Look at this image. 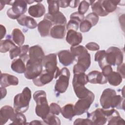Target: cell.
<instances>
[{
	"instance_id": "6da1fadb",
	"label": "cell",
	"mask_w": 125,
	"mask_h": 125,
	"mask_svg": "<svg viewBox=\"0 0 125 125\" xmlns=\"http://www.w3.org/2000/svg\"><path fill=\"white\" fill-rule=\"evenodd\" d=\"M123 53L121 50L115 46H111L105 51L104 59L98 63L101 69L105 65H119L123 63Z\"/></svg>"
},
{
	"instance_id": "7a4b0ae2",
	"label": "cell",
	"mask_w": 125,
	"mask_h": 125,
	"mask_svg": "<svg viewBox=\"0 0 125 125\" xmlns=\"http://www.w3.org/2000/svg\"><path fill=\"white\" fill-rule=\"evenodd\" d=\"M33 99L36 103L35 112L37 116L43 119L49 113V106L44 91H37L33 94Z\"/></svg>"
},
{
	"instance_id": "3957f363",
	"label": "cell",
	"mask_w": 125,
	"mask_h": 125,
	"mask_svg": "<svg viewBox=\"0 0 125 125\" xmlns=\"http://www.w3.org/2000/svg\"><path fill=\"white\" fill-rule=\"evenodd\" d=\"M31 98V91L28 87H25L21 93L16 95L14 99V109L16 112L24 113L29 108Z\"/></svg>"
},
{
	"instance_id": "277c9868",
	"label": "cell",
	"mask_w": 125,
	"mask_h": 125,
	"mask_svg": "<svg viewBox=\"0 0 125 125\" xmlns=\"http://www.w3.org/2000/svg\"><path fill=\"white\" fill-rule=\"evenodd\" d=\"M6 4L12 5V7L7 11V15L10 19H18L26 12L27 2L26 0H19L6 1Z\"/></svg>"
},
{
	"instance_id": "5b68a950",
	"label": "cell",
	"mask_w": 125,
	"mask_h": 125,
	"mask_svg": "<svg viewBox=\"0 0 125 125\" xmlns=\"http://www.w3.org/2000/svg\"><path fill=\"white\" fill-rule=\"evenodd\" d=\"M42 60L29 59L27 61L24 76L27 79L33 80L38 77L42 71Z\"/></svg>"
},
{
	"instance_id": "8992f818",
	"label": "cell",
	"mask_w": 125,
	"mask_h": 125,
	"mask_svg": "<svg viewBox=\"0 0 125 125\" xmlns=\"http://www.w3.org/2000/svg\"><path fill=\"white\" fill-rule=\"evenodd\" d=\"M70 76L69 70L66 67H63L60 70L55 85V91L59 93H63L66 91L69 85Z\"/></svg>"
},
{
	"instance_id": "52a82bcc",
	"label": "cell",
	"mask_w": 125,
	"mask_h": 125,
	"mask_svg": "<svg viewBox=\"0 0 125 125\" xmlns=\"http://www.w3.org/2000/svg\"><path fill=\"white\" fill-rule=\"evenodd\" d=\"M42 63L45 70L54 74L55 79L58 78L60 70L57 65V57L55 54L51 53L44 56L42 60Z\"/></svg>"
},
{
	"instance_id": "ba28073f",
	"label": "cell",
	"mask_w": 125,
	"mask_h": 125,
	"mask_svg": "<svg viewBox=\"0 0 125 125\" xmlns=\"http://www.w3.org/2000/svg\"><path fill=\"white\" fill-rule=\"evenodd\" d=\"M95 96L92 92L87 97L80 99L74 105L75 115H80L86 112L94 100Z\"/></svg>"
},
{
	"instance_id": "9c48e42d",
	"label": "cell",
	"mask_w": 125,
	"mask_h": 125,
	"mask_svg": "<svg viewBox=\"0 0 125 125\" xmlns=\"http://www.w3.org/2000/svg\"><path fill=\"white\" fill-rule=\"evenodd\" d=\"M115 95L116 91L111 88H106L103 91L100 100L103 109H108L111 108Z\"/></svg>"
},
{
	"instance_id": "30bf717a",
	"label": "cell",
	"mask_w": 125,
	"mask_h": 125,
	"mask_svg": "<svg viewBox=\"0 0 125 125\" xmlns=\"http://www.w3.org/2000/svg\"><path fill=\"white\" fill-rule=\"evenodd\" d=\"M93 125H103L107 122L106 111L104 109L97 108L89 114Z\"/></svg>"
},
{
	"instance_id": "8fae6325",
	"label": "cell",
	"mask_w": 125,
	"mask_h": 125,
	"mask_svg": "<svg viewBox=\"0 0 125 125\" xmlns=\"http://www.w3.org/2000/svg\"><path fill=\"white\" fill-rule=\"evenodd\" d=\"M54 78V74L45 69L38 77L33 80V82L37 86H42L51 82Z\"/></svg>"
},
{
	"instance_id": "7c38bea8",
	"label": "cell",
	"mask_w": 125,
	"mask_h": 125,
	"mask_svg": "<svg viewBox=\"0 0 125 125\" xmlns=\"http://www.w3.org/2000/svg\"><path fill=\"white\" fill-rule=\"evenodd\" d=\"M29 45L26 44L19 46H16L9 51L10 58L11 59H13L19 56L20 58L26 59V58H28V56L27 55V53L29 51Z\"/></svg>"
},
{
	"instance_id": "4fadbf2b",
	"label": "cell",
	"mask_w": 125,
	"mask_h": 125,
	"mask_svg": "<svg viewBox=\"0 0 125 125\" xmlns=\"http://www.w3.org/2000/svg\"><path fill=\"white\" fill-rule=\"evenodd\" d=\"M108 125H124L125 121L122 119L119 113L112 108L110 110H105Z\"/></svg>"
},
{
	"instance_id": "5bb4252c",
	"label": "cell",
	"mask_w": 125,
	"mask_h": 125,
	"mask_svg": "<svg viewBox=\"0 0 125 125\" xmlns=\"http://www.w3.org/2000/svg\"><path fill=\"white\" fill-rule=\"evenodd\" d=\"M14 108L9 105H5L2 107L0 110V125L5 124L8 120L11 121L15 114Z\"/></svg>"
},
{
	"instance_id": "9a60e30c",
	"label": "cell",
	"mask_w": 125,
	"mask_h": 125,
	"mask_svg": "<svg viewBox=\"0 0 125 125\" xmlns=\"http://www.w3.org/2000/svg\"><path fill=\"white\" fill-rule=\"evenodd\" d=\"M82 40L83 36L81 33L73 30H68L66 34V41L72 46L78 45L82 42Z\"/></svg>"
},
{
	"instance_id": "2e32d148",
	"label": "cell",
	"mask_w": 125,
	"mask_h": 125,
	"mask_svg": "<svg viewBox=\"0 0 125 125\" xmlns=\"http://www.w3.org/2000/svg\"><path fill=\"white\" fill-rule=\"evenodd\" d=\"M58 56L60 62L64 66H68L71 64L75 59V57L68 50L60 51Z\"/></svg>"
},
{
	"instance_id": "e0dca14e",
	"label": "cell",
	"mask_w": 125,
	"mask_h": 125,
	"mask_svg": "<svg viewBox=\"0 0 125 125\" xmlns=\"http://www.w3.org/2000/svg\"><path fill=\"white\" fill-rule=\"evenodd\" d=\"M88 82L93 84H105L107 83L106 78L102 72L94 70L89 72L87 75Z\"/></svg>"
},
{
	"instance_id": "ac0fdd59",
	"label": "cell",
	"mask_w": 125,
	"mask_h": 125,
	"mask_svg": "<svg viewBox=\"0 0 125 125\" xmlns=\"http://www.w3.org/2000/svg\"><path fill=\"white\" fill-rule=\"evenodd\" d=\"M19 83L18 78L7 73H1L0 84V87H6L10 85H17Z\"/></svg>"
},
{
	"instance_id": "d6986e66",
	"label": "cell",
	"mask_w": 125,
	"mask_h": 125,
	"mask_svg": "<svg viewBox=\"0 0 125 125\" xmlns=\"http://www.w3.org/2000/svg\"><path fill=\"white\" fill-rule=\"evenodd\" d=\"M44 19L50 21L52 24L56 25H65L66 23V19L64 15L61 12L51 15L47 13L45 15Z\"/></svg>"
},
{
	"instance_id": "ffe728a7",
	"label": "cell",
	"mask_w": 125,
	"mask_h": 125,
	"mask_svg": "<svg viewBox=\"0 0 125 125\" xmlns=\"http://www.w3.org/2000/svg\"><path fill=\"white\" fill-rule=\"evenodd\" d=\"M45 9L44 6L41 3H38L35 5L30 6L28 10V14L34 18H40L45 13Z\"/></svg>"
},
{
	"instance_id": "44dd1931",
	"label": "cell",
	"mask_w": 125,
	"mask_h": 125,
	"mask_svg": "<svg viewBox=\"0 0 125 125\" xmlns=\"http://www.w3.org/2000/svg\"><path fill=\"white\" fill-rule=\"evenodd\" d=\"M52 25L50 21L44 19L38 23V30L41 37H45L49 35Z\"/></svg>"
},
{
	"instance_id": "7402d4cb",
	"label": "cell",
	"mask_w": 125,
	"mask_h": 125,
	"mask_svg": "<svg viewBox=\"0 0 125 125\" xmlns=\"http://www.w3.org/2000/svg\"><path fill=\"white\" fill-rule=\"evenodd\" d=\"M17 21L19 24L26 26L29 29H34L38 26L36 21L33 18L25 15H23L18 18Z\"/></svg>"
},
{
	"instance_id": "603a6c76",
	"label": "cell",
	"mask_w": 125,
	"mask_h": 125,
	"mask_svg": "<svg viewBox=\"0 0 125 125\" xmlns=\"http://www.w3.org/2000/svg\"><path fill=\"white\" fill-rule=\"evenodd\" d=\"M44 56V52L42 48L38 45H36L29 48L28 58L29 59H34L42 60Z\"/></svg>"
},
{
	"instance_id": "cb8c5ba5",
	"label": "cell",
	"mask_w": 125,
	"mask_h": 125,
	"mask_svg": "<svg viewBox=\"0 0 125 125\" xmlns=\"http://www.w3.org/2000/svg\"><path fill=\"white\" fill-rule=\"evenodd\" d=\"M65 27L64 25H56L51 28L50 35L55 39H63L65 35Z\"/></svg>"
},
{
	"instance_id": "d4e9b609",
	"label": "cell",
	"mask_w": 125,
	"mask_h": 125,
	"mask_svg": "<svg viewBox=\"0 0 125 125\" xmlns=\"http://www.w3.org/2000/svg\"><path fill=\"white\" fill-rule=\"evenodd\" d=\"M11 68L12 70L18 73H23L26 70V65L24 61L21 58L15 59L12 62Z\"/></svg>"
},
{
	"instance_id": "484cf974",
	"label": "cell",
	"mask_w": 125,
	"mask_h": 125,
	"mask_svg": "<svg viewBox=\"0 0 125 125\" xmlns=\"http://www.w3.org/2000/svg\"><path fill=\"white\" fill-rule=\"evenodd\" d=\"M78 64L83 67L87 70L91 64V57L88 51H86L77 57Z\"/></svg>"
},
{
	"instance_id": "4316f807",
	"label": "cell",
	"mask_w": 125,
	"mask_h": 125,
	"mask_svg": "<svg viewBox=\"0 0 125 125\" xmlns=\"http://www.w3.org/2000/svg\"><path fill=\"white\" fill-rule=\"evenodd\" d=\"M72 85L77 97L79 99L85 98L92 92L86 88L84 85L73 84Z\"/></svg>"
},
{
	"instance_id": "83f0119b",
	"label": "cell",
	"mask_w": 125,
	"mask_h": 125,
	"mask_svg": "<svg viewBox=\"0 0 125 125\" xmlns=\"http://www.w3.org/2000/svg\"><path fill=\"white\" fill-rule=\"evenodd\" d=\"M106 78L108 83L113 86L119 85L122 83L123 79L121 75L118 72L115 71H112Z\"/></svg>"
},
{
	"instance_id": "f1b7e54d",
	"label": "cell",
	"mask_w": 125,
	"mask_h": 125,
	"mask_svg": "<svg viewBox=\"0 0 125 125\" xmlns=\"http://www.w3.org/2000/svg\"><path fill=\"white\" fill-rule=\"evenodd\" d=\"M12 40L19 46H21L24 42L25 37L21 30L18 28H15L12 32Z\"/></svg>"
},
{
	"instance_id": "f546056e",
	"label": "cell",
	"mask_w": 125,
	"mask_h": 125,
	"mask_svg": "<svg viewBox=\"0 0 125 125\" xmlns=\"http://www.w3.org/2000/svg\"><path fill=\"white\" fill-rule=\"evenodd\" d=\"M61 112L64 118L71 120L73 117L75 116L74 105L72 104H68L65 105L61 108Z\"/></svg>"
},
{
	"instance_id": "4dcf8cb0",
	"label": "cell",
	"mask_w": 125,
	"mask_h": 125,
	"mask_svg": "<svg viewBox=\"0 0 125 125\" xmlns=\"http://www.w3.org/2000/svg\"><path fill=\"white\" fill-rule=\"evenodd\" d=\"M91 8L93 13L98 16L104 17L108 14L103 8L102 4V0H98L94 2L91 4Z\"/></svg>"
},
{
	"instance_id": "1f68e13d",
	"label": "cell",
	"mask_w": 125,
	"mask_h": 125,
	"mask_svg": "<svg viewBox=\"0 0 125 125\" xmlns=\"http://www.w3.org/2000/svg\"><path fill=\"white\" fill-rule=\"evenodd\" d=\"M88 82L87 75L84 73H79L74 74L72 85L73 84H82L85 85Z\"/></svg>"
},
{
	"instance_id": "d6a6232c",
	"label": "cell",
	"mask_w": 125,
	"mask_h": 125,
	"mask_svg": "<svg viewBox=\"0 0 125 125\" xmlns=\"http://www.w3.org/2000/svg\"><path fill=\"white\" fill-rule=\"evenodd\" d=\"M120 0H102V4L105 11L109 13L114 11Z\"/></svg>"
},
{
	"instance_id": "836d02e7",
	"label": "cell",
	"mask_w": 125,
	"mask_h": 125,
	"mask_svg": "<svg viewBox=\"0 0 125 125\" xmlns=\"http://www.w3.org/2000/svg\"><path fill=\"white\" fill-rule=\"evenodd\" d=\"M15 46L16 45L10 39H6L4 40H1L0 42V52L6 53Z\"/></svg>"
},
{
	"instance_id": "e575fe53",
	"label": "cell",
	"mask_w": 125,
	"mask_h": 125,
	"mask_svg": "<svg viewBox=\"0 0 125 125\" xmlns=\"http://www.w3.org/2000/svg\"><path fill=\"white\" fill-rule=\"evenodd\" d=\"M12 125H26V119L25 115L21 112H16L11 121Z\"/></svg>"
},
{
	"instance_id": "d590c367",
	"label": "cell",
	"mask_w": 125,
	"mask_h": 125,
	"mask_svg": "<svg viewBox=\"0 0 125 125\" xmlns=\"http://www.w3.org/2000/svg\"><path fill=\"white\" fill-rule=\"evenodd\" d=\"M43 120V122L47 125H61L60 120L55 115L49 113Z\"/></svg>"
},
{
	"instance_id": "8d00e7d4",
	"label": "cell",
	"mask_w": 125,
	"mask_h": 125,
	"mask_svg": "<svg viewBox=\"0 0 125 125\" xmlns=\"http://www.w3.org/2000/svg\"><path fill=\"white\" fill-rule=\"evenodd\" d=\"M48 4V13L49 14L54 15L59 12V0H47Z\"/></svg>"
},
{
	"instance_id": "74e56055",
	"label": "cell",
	"mask_w": 125,
	"mask_h": 125,
	"mask_svg": "<svg viewBox=\"0 0 125 125\" xmlns=\"http://www.w3.org/2000/svg\"><path fill=\"white\" fill-rule=\"evenodd\" d=\"M87 49L83 45H77L72 46L70 48V51L72 54L76 57H77L84 52L87 51Z\"/></svg>"
},
{
	"instance_id": "f35d334b",
	"label": "cell",
	"mask_w": 125,
	"mask_h": 125,
	"mask_svg": "<svg viewBox=\"0 0 125 125\" xmlns=\"http://www.w3.org/2000/svg\"><path fill=\"white\" fill-rule=\"evenodd\" d=\"M90 3L89 1L83 0L80 2L78 7V13L82 15H84L88 10Z\"/></svg>"
},
{
	"instance_id": "ab89813d",
	"label": "cell",
	"mask_w": 125,
	"mask_h": 125,
	"mask_svg": "<svg viewBox=\"0 0 125 125\" xmlns=\"http://www.w3.org/2000/svg\"><path fill=\"white\" fill-rule=\"evenodd\" d=\"M92 26V24L90 23V22L85 19L82 21L80 23V31L83 33L89 31Z\"/></svg>"
},
{
	"instance_id": "60d3db41",
	"label": "cell",
	"mask_w": 125,
	"mask_h": 125,
	"mask_svg": "<svg viewBox=\"0 0 125 125\" xmlns=\"http://www.w3.org/2000/svg\"><path fill=\"white\" fill-rule=\"evenodd\" d=\"M85 20L89 21L92 26H95L99 21V16L95 13L92 12L88 14L85 18Z\"/></svg>"
},
{
	"instance_id": "b9f144b4",
	"label": "cell",
	"mask_w": 125,
	"mask_h": 125,
	"mask_svg": "<svg viewBox=\"0 0 125 125\" xmlns=\"http://www.w3.org/2000/svg\"><path fill=\"white\" fill-rule=\"evenodd\" d=\"M61 107L56 103H51L49 105V113L58 115L61 112Z\"/></svg>"
},
{
	"instance_id": "7bdbcfd3",
	"label": "cell",
	"mask_w": 125,
	"mask_h": 125,
	"mask_svg": "<svg viewBox=\"0 0 125 125\" xmlns=\"http://www.w3.org/2000/svg\"><path fill=\"white\" fill-rule=\"evenodd\" d=\"M79 24L80 23L78 22L77 21L70 19L67 24L66 28L67 30H73L75 31H77L78 29Z\"/></svg>"
},
{
	"instance_id": "ee69618b",
	"label": "cell",
	"mask_w": 125,
	"mask_h": 125,
	"mask_svg": "<svg viewBox=\"0 0 125 125\" xmlns=\"http://www.w3.org/2000/svg\"><path fill=\"white\" fill-rule=\"evenodd\" d=\"M74 125H92L93 123L91 120L87 119H81L78 118L75 120L73 123Z\"/></svg>"
},
{
	"instance_id": "f6af8a7d",
	"label": "cell",
	"mask_w": 125,
	"mask_h": 125,
	"mask_svg": "<svg viewBox=\"0 0 125 125\" xmlns=\"http://www.w3.org/2000/svg\"><path fill=\"white\" fill-rule=\"evenodd\" d=\"M105 51L104 50L98 51L95 55V61L98 62V63L102 62L105 57Z\"/></svg>"
},
{
	"instance_id": "bcb514c9",
	"label": "cell",
	"mask_w": 125,
	"mask_h": 125,
	"mask_svg": "<svg viewBox=\"0 0 125 125\" xmlns=\"http://www.w3.org/2000/svg\"><path fill=\"white\" fill-rule=\"evenodd\" d=\"M70 19L75 20L80 23L81 22L84 20V16L83 15L80 14L78 12H76L71 14L70 16Z\"/></svg>"
},
{
	"instance_id": "7dc6e473",
	"label": "cell",
	"mask_w": 125,
	"mask_h": 125,
	"mask_svg": "<svg viewBox=\"0 0 125 125\" xmlns=\"http://www.w3.org/2000/svg\"><path fill=\"white\" fill-rule=\"evenodd\" d=\"M85 47L90 51H97L100 49L99 45L94 42H90L85 45Z\"/></svg>"
},
{
	"instance_id": "c3c4849f",
	"label": "cell",
	"mask_w": 125,
	"mask_h": 125,
	"mask_svg": "<svg viewBox=\"0 0 125 125\" xmlns=\"http://www.w3.org/2000/svg\"><path fill=\"white\" fill-rule=\"evenodd\" d=\"M101 69L102 70L103 74L105 78L113 71V69L111 65L108 64L105 65L101 68Z\"/></svg>"
},
{
	"instance_id": "681fc988",
	"label": "cell",
	"mask_w": 125,
	"mask_h": 125,
	"mask_svg": "<svg viewBox=\"0 0 125 125\" xmlns=\"http://www.w3.org/2000/svg\"><path fill=\"white\" fill-rule=\"evenodd\" d=\"M117 70L118 72L121 75L123 79L125 78V63H122V64L118 65L117 68Z\"/></svg>"
},
{
	"instance_id": "f907efd6",
	"label": "cell",
	"mask_w": 125,
	"mask_h": 125,
	"mask_svg": "<svg viewBox=\"0 0 125 125\" xmlns=\"http://www.w3.org/2000/svg\"><path fill=\"white\" fill-rule=\"evenodd\" d=\"M70 0H59V5L62 8H65L69 6V3Z\"/></svg>"
},
{
	"instance_id": "816d5d0a",
	"label": "cell",
	"mask_w": 125,
	"mask_h": 125,
	"mask_svg": "<svg viewBox=\"0 0 125 125\" xmlns=\"http://www.w3.org/2000/svg\"><path fill=\"white\" fill-rule=\"evenodd\" d=\"M80 2V0H70L69 6L72 8H76Z\"/></svg>"
},
{
	"instance_id": "f5cc1de1",
	"label": "cell",
	"mask_w": 125,
	"mask_h": 125,
	"mask_svg": "<svg viewBox=\"0 0 125 125\" xmlns=\"http://www.w3.org/2000/svg\"><path fill=\"white\" fill-rule=\"evenodd\" d=\"M6 32V30L5 27L3 25L1 24L0 25V35H1L0 39H2L4 38V37L5 35Z\"/></svg>"
},
{
	"instance_id": "db71d44e",
	"label": "cell",
	"mask_w": 125,
	"mask_h": 125,
	"mask_svg": "<svg viewBox=\"0 0 125 125\" xmlns=\"http://www.w3.org/2000/svg\"><path fill=\"white\" fill-rule=\"evenodd\" d=\"M0 90H1V99L4 98V97L6 96L7 93V90L5 88V87H0Z\"/></svg>"
},
{
	"instance_id": "11a10c76",
	"label": "cell",
	"mask_w": 125,
	"mask_h": 125,
	"mask_svg": "<svg viewBox=\"0 0 125 125\" xmlns=\"http://www.w3.org/2000/svg\"><path fill=\"white\" fill-rule=\"evenodd\" d=\"M26 124H31V125H42V124H45L44 123H42L41 122V121L38 120H34L32 122H31L29 123H26Z\"/></svg>"
}]
</instances>
